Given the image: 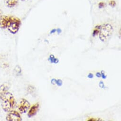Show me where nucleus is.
<instances>
[{
  "label": "nucleus",
  "mask_w": 121,
  "mask_h": 121,
  "mask_svg": "<svg viewBox=\"0 0 121 121\" xmlns=\"http://www.w3.org/2000/svg\"><path fill=\"white\" fill-rule=\"evenodd\" d=\"M57 31L58 32V34H59L60 32H61V30L60 29H57Z\"/></svg>",
  "instance_id": "nucleus-22"
},
{
  "label": "nucleus",
  "mask_w": 121,
  "mask_h": 121,
  "mask_svg": "<svg viewBox=\"0 0 121 121\" xmlns=\"http://www.w3.org/2000/svg\"><path fill=\"white\" fill-rule=\"evenodd\" d=\"M2 11L1 10H0V18H1V17H2Z\"/></svg>",
  "instance_id": "nucleus-21"
},
{
  "label": "nucleus",
  "mask_w": 121,
  "mask_h": 121,
  "mask_svg": "<svg viewBox=\"0 0 121 121\" xmlns=\"http://www.w3.org/2000/svg\"><path fill=\"white\" fill-rule=\"evenodd\" d=\"M109 4L112 7H114L115 5H116V3L114 1H113V0H112V1H111L110 2H109Z\"/></svg>",
  "instance_id": "nucleus-14"
},
{
  "label": "nucleus",
  "mask_w": 121,
  "mask_h": 121,
  "mask_svg": "<svg viewBox=\"0 0 121 121\" xmlns=\"http://www.w3.org/2000/svg\"><path fill=\"white\" fill-rule=\"evenodd\" d=\"M30 103L25 99H22L19 103L18 108L20 113H25L30 108Z\"/></svg>",
  "instance_id": "nucleus-4"
},
{
  "label": "nucleus",
  "mask_w": 121,
  "mask_h": 121,
  "mask_svg": "<svg viewBox=\"0 0 121 121\" xmlns=\"http://www.w3.org/2000/svg\"><path fill=\"white\" fill-rule=\"evenodd\" d=\"M99 8H100V9H101V8H104V6H105V3H104V2H101V3H100L99 4Z\"/></svg>",
  "instance_id": "nucleus-15"
},
{
  "label": "nucleus",
  "mask_w": 121,
  "mask_h": 121,
  "mask_svg": "<svg viewBox=\"0 0 121 121\" xmlns=\"http://www.w3.org/2000/svg\"><path fill=\"white\" fill-rule=\"evenodd\" d=\"M50 60L51 62L52 63H56L58 62V59L55 58L54 57V56H53V55H51L50 56Z\"/></svg>",
  "instance_id": "nucleus-11"
},
{
  "label": "nucleus",
  "mask_w": 121,
  "mask_h": 121,
  "mask_svg": "<svg viewBox=\"0 0 121 121\" xmlns=\"http://www.w3.org/2000/svg\"><path fill=\"white\" fill-rule=\"evenodd\" d=\"M88 77L89 78H93V75L92 74H91V73H90V74H89V75H88Z\"/></svg>",
  "instance_id": "nucleus-19"
},
{
  "label": "nucleus",
  "mask_w": 121,
  "mask_h": 121,
  "mask_svg": "<svg viewBox=\"0 0 121 121\" xmlns=\"http://www.w3.org/2000/svg\"><path fill=\"white\" fill-rule=\"evenodd\" d=\"M113 32V28L112 25L106 23L101 26L99 32V38L103 42L107 41L111 37Z\"/></svg>",
  "instance_id": "nucleus-2"
},
{
  "label": "nucleus",
  "mask_w": 121,
  "mask_h": 121,
  "mask_svg": "<svg viewBox=\"0 0 121 121\" xmlns=\"http://www.w3.org/2000/svg\"><path fill=\"white\" fill-rule=\"evenodd\" d=\"M102 78H106V76H105V75H104V73L102 71Z\"/></svg>",
  "instance_id": "nucleus-17"
},
{
  "label": "nucleus",
  "mask_w": 121,
  "mask_h": 121,
  "mask_svg": "<svg viewBox=\"0 0 121 121\" xmlns=\"http://www.w3.org/2000/svg\"><path fill=\"white\" fill-rule=\"evenodd\" d=\"M6 120L8 121H22L21 116L16 111L12 110L9 112L6 116Z\"/></svg>",
  "instance_id": "nucleus-5"
},
{
  "label": "nucleus",
  "mask_w": 121,
  "mask_h": 121,
  "mask_svg": "<svg viewBox=\"0 0 121 121\" xmlns=\"http://www.w3.org/2000/svg\"><path fill=\"white\" fill-rule=\"evenodd\" d=\"M7 87L4 85H3L1 86H0V98L1 97V96L7 92Z\"/></svg>",
  "instance_id": "nucleus-9"
},
{
  "label": "nucleus",
  "mask_w": 121,
  "mask_h": 121,
  "mask_svg": "<svg viewBox=\"0 0 121 121\" xmlns=\"http://www.w3.org/2000/svg\"><path fill=\"white\" fill-rule=\"evenodd\" d=\"M56 83L57 84L58 86H59L62 85V81H61V80H58L57 81H56Z\"/></svg>",
  "instance_id": "nucleus-16"
},
{
  "label": "nucleus",
  "mask_w": 121,
  "mask_h": 121,
  "mask_svg": "<svg viewBox=\"0 0 121 121\" xmlns=\"http://www.w3.org/2000/svg\"><path fill=\"white\" fill-rule=\"evenodd\" d=\"M99 86L101 87V88H103L104 87V83L102 81H101L99 83Z\"/></svg>",
  "instance_id": "nucleus-18"
},
{
  "label": "nucleus",
  "mask_w": 121,
  "mask_h": 121,
  "mask_svg": "<svg viewBox=\"0 0 121 121\" xmlns=\"http://www.w3.org/2000/svg\"><path fill=\"white\" fill-rule=\"evenodd\" d=\"M39 103H36V104H33L30 109L28 113V115L29 117H31L35 115L37 112L39 110Z\"/></svg>",
  "instance_id": "nucleus-7"
},
{
  "label": "nucleus",
  "mask_w": 121,
  "mask_h": 121,
  "mask_svg": "<svg viewBox=\"0 0 121 121\" xmlns=\"http://www.w3.org/2000/svg\"><path fill=\"white\" fill-rule=\"evenodd\" d=\"M96 76H97L98 78H100V77H101V74H100V73H99V72H97V73H96Z\"/></svg>",
  "instance_id": "nucleus-20"
},
{
  "label": "nucleus",
  "mask_w": 121,
  "mask_h": 121,
  "mask_svg": "<svg viewBox=\"0 0 121 121\" xmlns=\"http://www.w3.org/2000/svg\"><path fill=\"white\" fill-rule=\"evenodd\" d=\"M101 27V25H97L95 27L94 30H93V36H96L97 35H98L99 33Z\"/></svg>",
  "instance_id": "nucleus-10"
},
{
  "label": "nucleus",
  "mask_w": 121,
  "mask_h": 121,
  "mask_svg": "<svg viewBox=\"0 0 121 121\" xmlns=\"http://www.w3.org/2000/svg\"><path fill=\"white\" fill-rule=\"evenodd\" d=\"M21 25V21L17 17L10 16V19L7 28L13 34L16 33L19 30Z\"/></svg>",
  "instance_id": "nucleus-3"
},
{
  "label": "nucleus",
  "mask_w": 121,
  "mask_h": 121,
  "mask_svg": "<svg viewBox=\"0 0 121 121\" xmlns=\"http://www.w3.org/2000/svg\"><path fill=\"white\" fill-rule=\"evenodd\" d=\"M88 121H103V120L100 118H91L87 120Z\"/></svg>",
  "instance_id": "nucleus-13"
},
{
  "label": "nucleus",
  "mask_w": 121,
  "mask_h": 121,
  "mask_svg": "<svg viewBox=\"0 0 121 121\" xmlns=\"http://www.w3.org/2000/svg\"><path fill=\"white\" fill-rule=\"evenodd\" d=\"M22 1H24V0H22Z\"/></svg>",
  "instance_id": "nucleus-24"
},
{
  "label": "nucleus",
  "mask_w": 121,
  "mask_h": 121,
  "mask_svg": "<svg viewBox=\"0 0 121 121\" xmlns=\"http://www.w3.org/2000/svg\"><path fill=\"white\" fill-rule=\"evenodd\" d=\"M1 99L2 106L4 111L9 112L13 110L16 104V101L13 95L6 92L0 98Z\"/></svg>",
  "instance_id": "nucleus-1"
},
{
  "label": "nucleus",
  "mask_w": 121,
  "mask_h": 121,
  "mask_svg": "<svg viewBox=\"0 0 121 121\" xmlns=\"http://www.w3.org/2000/svg\"><path fill=\"white\" fill-rule=\"evenodd\" d=\"M14 70L16 71V73L17 75V74H20L21 73V71H22L21 69L19 66H17L15 67Z\"/></svg>",
  "instance_id": "nucleus-12"
},
{
  "label": "nucleus",
  "mask_w": 121,
  "mask_h": 121,
  "mask_svg": "<svg viewBox=\"0 0 121 121\" xmlns=\"http://www.w3.org/2000/svg\"><path fill=\"white\" fill-rule=\"evenodd\" d=\"M18 3V0H5V4L9 8H13L16 6Z\"/></svg>",
  "instance_id": "nucleus-8"
},
{
  "label": "nucleus",
  "mask_w": 121,
  "mask_h": 121,
  "mask_svg": "<svg viewBox=\"0 0 121 121\" xmlns=\"http://www.w3.org/2000/svg\"><path fill=\"white\" fill-rule=\"evenodd\" d=\"M56 30H55V29H54V30H53L51 32H50V33H52L53 32H55V31H56Z\"/></svg>",
  "instance_id": "nucleus-23"
},
{
  "label": "nucleus",
  "mask_w": 121,
  "mask_h": 121,
  "mask_svg": "<svg viewBox=\"0 0 121 121\" xmlns=\"http://www.w3.org/2000/svg\"><path fill=\"white\" fill-rule=\"evenodd\" d=\"M10 19V16L2 15L1 18H0V28L3 29L7 28Z\"/></svg>",
  "instance_id": "nucleus-6"
}]
</instances>
